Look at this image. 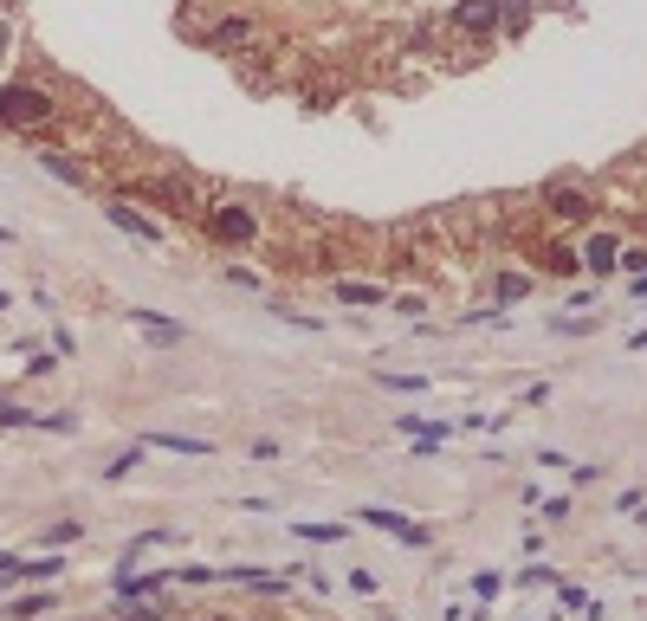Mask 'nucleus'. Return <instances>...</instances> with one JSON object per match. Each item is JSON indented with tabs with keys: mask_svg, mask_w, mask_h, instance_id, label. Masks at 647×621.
Returning a JSON list of instances; mask_svg holds the SVG:
<instances>
[{
	"mask_svg": "<svg viewBox=\"0 0 647 621\" xmlns=\"http://www.w3.org/2000/svg\"><path fill=\"white\" fill-rule=\"evenodd\" d=\"M52 91L46 85H7L0 91V130L7 136H26V130H39V123H52Z\"/></svg>",
	"mask_w": 647,
	"mask_h": 621,
	"instance_id": "f257e3e1",
	"label": "nucleus"
},
{
	"mask_svg": "<svg viewBox=\"0 0 647 621\" xmlns=\"http://www.w3.org/2000/svg\"><path fill=\"white\" fill-rule=\"evenodd\" d=\"M356 518H363L369 531H389V537H402V544H415V550L428 544V531H421V524L408 518V512H395V505H363Z\"/></svg>",
	"mask_w": 647,
	"mask_h": 621,
	"instance_id": "f03ea898",
	"label": "nucleus"
},
{
	"mask_svg": "<svg viewBox=\"0 0 647 621\" xmlns=\"http://www.w3.org/2000/svg\"><path fill=\"white\" fill-rule=\"evenodd\" d=\"M208 220H214V233H220V240H240V246H246V240H259V220H253V207H240V201H220Z\"/></svg>",
	"mask_w": 647,
	"mask_h": 621,
	"instance_id": "7ed1b4c3",
	"label": "nucleus"
},
{
	"mask_svg": "<svg viewBox=\"0 0 647 621\" xmlns=\"http://www.w3.org/2000/svg\"><path fill=\"white\" fill-rule=\"evenodd\" d=\"M104 220H110L117 233H130V240H143V246H162V227H156L149 214H136L130 201H110V207H104Z\"/></svg>",
	"mask_w": 647,
	"mask_h": 621,
	"instance_id": "20e7f679",
	"label": "nucleus"
},
{
	"mask_svg": "<svg viewBox=\"0 0 647 621\" xmlns=\"http://www.w3.org/2000/svg\"><path fill=\"white\" fill-rule=\"evenodd\" d=\"M130 324L143 330L149 343H162V350H169V343H182L188 330H182V317H162V311H149V305H130Z\"/></svg>",
	"mask_w": 647,
	"mask_h": 621,
	"instance_id": "39448f33",
	"label": "nucleus"
},
{
	"mask_svg": "<svg viewBox=\"0 0 647 621\" xmlns=\"http://www.w3.org/2000/svg\"><path fill=\"white\" fill-rule=\"evenodd\" d=\"M453 26H460L466 39H486L492 26H499V0H466V7L453 13Z\"/></svg>",
	"mask_w": 647,
	"mask_h": 621,
	"instance_id": "423d86ee",
	"label": "nucleus"
},
{
	"mask_svg": "<svg viewBox=\"0 0 647 621\" xmlns=\"http://www.w3.org/2000/svg\"><path fill=\"white\" fill-rule=\"evenodd\" d=\"M544 207H550V214H557V220H596V201H589L583 195V188H550V195H544Z\"/></svg>",
	"mask_w": 647,
	"mask_h": 621,
	"instance_id": "0eeeda50",
	"label": "nucleus"
},
{
	"mask_svg": "<svg viewBox=\"0 0 647 621\" xmlns=\"http://www.w3.org/2000/svg\"><path fill=\"white\" fill-rule=\"evenodd\" d=\"M169 583V570H149V576H130V570H117L110 576V589H117V602H149L156 589Z\"/></svg>",
	"mask_w": 647,
	"mask_h": 621,
	"instance_id": "6e6552de",
	"label": "nucleus"
},
{
	"mask_svg": "<svg viewBox=\"0 0 647 621\" xmlns=\"http://www.w3.org/2000/svg\"><path fill=\"white\" fill-rule=\"evenodd\" d=\"M615 253H622V240H615V233H589V246H583V266L596 272V279H609V272H615Z\"/></svg>",
	"mask_w": 647,
	"mask_h": 621,
	"instance_id": "1a4fd4ad",
	"label": "nucleus"
},
{
	"mask_svg": "<svg viewBox=\"0 0 647 621\" xmlns=\"http://www.w3.org/2000/svg\"><path fill=\"white\" fill-rule=\"evenodd\" d=\"M39 169H46V175H59L65 188H85V182H91V175H85V162H72L65 149H39Z\"/></svg>",
	"mask_w": 647,
	"mask_h": 621,
	"instance_id": "9d476101",
	"label": "nucleus"
},
{
	"mask_svg": "<svg viewBox=\"0 0 647 621\" xmlns=\"http://www.w3.org/2000/svg\"><path fill=\"white\" fill-rule=\"evenodd\" d=\"M52 602H59L52 589H26V596L7 602V621H39V615H52Z\"/></svg>",
	"mask_w": 647,
	"mask_h": 621,
	"instance_id": "9b49d317",
	"label": "nucleus"
},
{
	"mask_svg": "<svg viewBox=\"0 0 647 621\" xmlns=\"http://www.w3.org/2000/svg\"><path fill=\"white\" fill-rule=\"evenodd\" d=\"M337 305H389V285H363V279H337Z\"/></svg>",
	"mask_w": 647,
	"mask_h": 621,
	"instance_id": "f8f14e48",
	"label": "nucleus"
},
{
	"mask_svg": "<svg viewBox=\"0 0 647 621\" xmlns=\"http://www.w3.org/2000/svg\"><path fill=\"white\" fill-rule=\"evenodd\" d=\"M143 447H162V453H188V460H208V440H195V434H149Z\"/></svg>",
	"mask_w": 647,
	"mask_h": 621,
	"instance_id": "ddd939ff",
	"label": "nucleus"
},
{
	"mask_svg": "<svg viewBox=\"0 0 647 621\" xmlns=\"http://www.w3.org/2000/svg\"><path fill=\"white\" fill-rule=\"evenodd\" d=\"M65 576V557L59 550H46V557H26V583H59Z\"/></svg>",
	"mask_w": 647,
	"mask_h": 621,
	"instance_id": "4468645a",
	"label": "nucleus"
},
{
	"mask_svg": "<svg viewBox=\"0 0 647 621\" xmlns=\"http://www.w3.org/2000/svg\"><path fill=\"white\" fill-rule=\"evenodd\" d=\"M525 292H531V279H525V272H499V285H492V298H499V305H518Z\"/></svg>",
	"mask_w": 647,
	"mask_h": 621,
	"instance_id": "2eb2a0df",
	"label": "nucleus"
},
{
	"mask_svg": "<svg viewBox=\"0 0 647 621\" xmlns=\"http://www.w3.org/2000/svg\"><path fill=\"white\" fill-rule=\"evenodd\" d=\"M33 421H39V414L26 408L20 395H0V427H33Z\"/></svg>",
	"mask_w": 647,
	"mask_h": 621,
	"instance_id": "dca6fc26",
	"label": "nucleus"
},
{
	"mask_svg": "<svg viewBox=\"0 0 647 621\" xmlns=\"http://www.w3.org/2000/svg\"><path fill=\"white\" fill-rule=\"evenodd\" d=\"M292 531L305 537V544H343V524H305V518H298Z\"/></svg>",
	"mask_w": 647,
	"mask_h": 621,
	"instance_id": "f3484780",
	"label": "nucleus"
},
{
	"mask_svg": "<svg viewBox=\"0 0 647 621\" xmlns=\"http://www.w3.org/2000/svg\"><path fill=\"white\" fill-rule=\"evenodd\" d=\"M136 466H143V447H123V453H117V460H110V466H104V479H110V486H117V479H130V473H136Z\"/></svg>",
	"mask_w": 647,
	"mask_h": 621,
	"instance_id": "a211bd4d",
	"label": "nucleus"
},
{
	"mask_svg": "<svg viewBox=\"0 0 647 621\" xmlns=\"http://www.w3.org/2000/svg\"><path fill=\"white\" fill-rule=\"evenodd\" d=\"M110 621H169V615H162L156 602H117V615H110Z\"/></svg>",
	"mask_w": 647,
	"mask_h": 621,
	"instance_id": "6ab92c4d",
	"label": "nucleus"
},
{
	"mask_svg": "<svg viewBox=\"0 0 647 621\" xmlns=\"http://www.w3.org/2000/svg\"><path fill=\"white\" fill-rule=\"evenodd\" d=\"M576 266H583V259H576L570 246H550V253H544V272H557V279H570Z\"/></svg>",
	"mask_w": 647,
	"mask_h": 621,
	"instance_id": "aec40b11",
	"label": "nucleus"
},
{
	"mask_svg": "<svg viewBox=\"0 0 647 621\" xmlns=\"http://www.w3.org/2000/svg\"><path fill=\"white\" fill-rule=\"evenodd\" d=\"M33 427H46V434H78V414H72V408H59V414H39Z\"/></svg>",
	"mask_w": 647,
	"mask_h": 621,
	"instance_id": "412c9836",
	"label": "nucleus"
},
{
	"mask_svg": "<svg viewBox=\"0 0 647 621\" xmlns=\"http://www.w3.org/2000/svg\"><path fill=\"white\" fill-rule=\"evenodd\" d=\"M78 537H85V524L65 518V524H52V531H46V544H52V550H65V544H78Z\"/></svg>",
	"mask_w": 647,
	"mask_h": 621,
	"instance_id": "4be33fe9",
	"label": "nucleus"
},
{
	"mask_svg": "<svg viewBox=\"0 0 647 621\" xmlns=\"http://www.w3.org/2000/svg\"><path fill=\"white\" fill-rule=\"evenodd\" d=\"M272 317H279V324H292V330H324V317H311V311H285V305H272Z\"/></svg>",
	"mask_w": 647,
	"mask_h": 621,
	"instance_id": "5701e85b",
	"label": "nucleus"
},
{
	"mask_svg": "<svg viewBox=\"0 0 647 621\" xmlns=\"http://www.w3.org/2000/svg\"><path fill=\"white\" fill-rule=\"evenodd\" d=\"M52 369H59V356H52V350H26V376H52Z\"/></svg>",
	"mask_w": 647,
	"mask_h": 621,
	"instance_id": "b1692460",
	"label": "nucleus"
},
{
	"mask_svg": "<svg viewBox=\"0 0 647 621\" xmlns=\"http://www.w3.org/2000/svg\"><path fill=\"white\" fill-rule=\"evenodd\" d=\"M499 589H505V576H499V570H479V576H473V596H486V602H492Z\"/></svg>",
	"mask_w": 647,
	"mask_h": 621,
	"instance_id": "393cba45",
	"label": "nucleus"
},
{
	"mask_svg": "<svg viewBox=\"0 0 647 621\" xmlns=\"http://www.w3.org/2000/svg\"><path fill=\"white\" fill-rule=\"evenodd\" d=\"M550 330H563V337H589L596 324H589V317H550Z\"/></svg>",
	"mask_w": 647,
	"mask_h": 621,
	"instance_id": "a878e982",
	"label": "nucleus"
},
{
	"mask_svg": "<svg viewBox=\"0 0 647 621\" xmlns=\"http://www.w3.org/2000/svg\"><path fill=\"white\" fill-rule=\"evenodd\" d=\"M72 350H78V337H72V330H65V324H59V330H52V356H72Z\"/></svg>",
	"mask_w": 647,
	"mask_h": 621,
	"instance_id": "bb28decb",
	"label": "nucleus"
},
{
	"mask_svg": "<svg viewBox=\"0 0 647 621\" xmlns=\"http://www.w3.org/2000/svg\"><path fill=\"white\" fill-rule=\"evenodd\" d=\"M518 402H525V408H544V402H550V382H531V389L518 395Z\"/></svg>",
	"mask_w": 647,
	"mask_h": 621,
	"instance_id": "cd10ccee",
	"label": "nucleus"
},
{
	"mask_svg": "<svg viewBox=\"0 0 647 621\" xmlns=\"http://www.w3.org/2000/svg\"><path fill=\"white\" fill-rule=\"evenodd\" d=\"M7 46H13V20H0V59H7Z\"/></svg>",
	"mask_w": 647,
	"mask_h": 621,
	"instance_id": "c85d7f7f",
	"label": "nucleus"
},
{
	"mask_svg": "<svg viewBox=\"0 0 647 621\" xmlns=\"http://www.w3.org/2000/svg\"><path fill=\"white\" fill-rule=\"evenodd\" d=\"M628 285H635V298H647V272H635V279H628Z\"/></svg>",
	"mask_w": 647,
	"mask_h": 621,
	"instance_id": "c756f323",
	"label": "nucleus"
},
{
	"mask_svg": "<svg viewBox=\"0 0 647 621\" xmlns=\"http://www.w3.org/2000/svg\"><path fill=\"white\" fill-rule=\"evenodd\" d=\"M78 621H110V615H78Z\"/></svg>",
	"mask_w": 647,
	"mask_h": 621,
	"instance_id": "7c9ffc66",
	"label": "nucleus"
},
{
	"mask_svg": "<svg viewBox=\"0 0 647 621\" xmlns=\"http://www.w3.org/2000/svg\"><path fill=\"white\" fill-rule=\"evenodd\" d=\"M7 305H13V298H7V292H0V311H7Z\"/></svg>",
	"mask_w": 647,
	"mask_h": 621,
	"instance_id": "2f4dec72",
	"label": "nucleus"
}]
</instances>
